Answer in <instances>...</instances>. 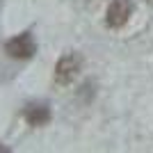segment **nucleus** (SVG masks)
<instances>
[{"label": "nucleus", "mask_w": 153, "mask_h": 153, "mask_svg": "<svg viewBox=\"0 0 153 153\" xmlns=\"http://www.w3.org/2000/svg\"><path fill=\"white\" fill-rule=\"evenodd\" d=\"M5 53L14 59H30L37 53V44H34L30 32H23V34H16V37H12L7 41Z\"/></svg>", "instance_id": "f03ea898"}, {"label": "nucleus", "mask_w": 153, "mask_h": 153, "mask_svg": "<svg viewBox=\"0 0 153 153\" xmlns=\"http://www.w3.org/2000/svg\"><path fill=\"white\" fill-rule=\"evenodd\" d=\"M23 117L30 126H46L51 121V110H48V105H30V108H25Z\"/></svg>", "instance_id": "20e7f679"}, {"label": "nucleus", "mask_w": 153, "mask_h": 153, "mask_svg": "<svg viewBox=\"0 0 153 153\" xmlns=\"http://www.w3.org/2000/svg\"><path fill=\"white\" fill-rule=\"evenodd\" d=\"M80 71H82V57L78 55V53H66L62 57L57 59L55 64V85L59 87H69L78 80L80 76Z\"/></svg>", "instance_id": "f257e3e1"}, {"label": "nucleus", "mask_w": 153, "mask_h": 153, "mask_svg": "<svg viewBox=\"0 0 153 153\" xmlns=\"http://www.w3.org/2000/svg\"><path fill=\"white\" fill-rule=\"evenodd\" d=\"M133 14V2L130 0H112L105 12V23L110 27H123Z\"/></svg>", "instance_id": "7ed1b4c3"}]
</instances>
